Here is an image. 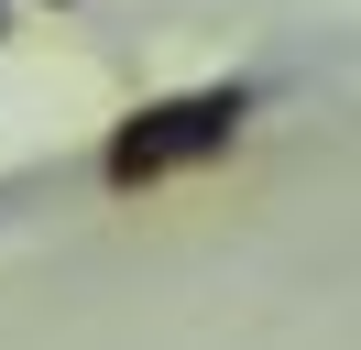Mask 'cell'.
Wrapping results in <instances>:
<instances>
[{
    "label": "cell",
    "mask_w": 361,
    "mask_h": 350,
    "mask_svg": "<svg viewBox=\"0 0 361 350\" xmlns=\"http://www.w3.org/2000/svg\"><path fill=\"white\" fill-rule=\"evenodd\" d=\"M241 121H252V88L164 99V109H142V121H121L110 143H99V175H110V186H154V175H176V164L230 153V143H241Z\"/></svg>",
    "instance_id": "6da1fadb"
}]
</instances>
